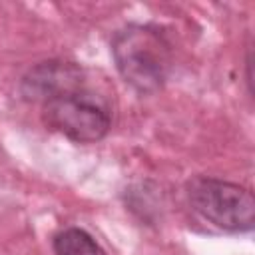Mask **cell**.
Returning a JSON list of instances; mask_svg holds the SVG:
<instances>
[{"mask_svg": "<svg viewBox=\"0 0 255 255\" xmlns=\"http://www.w3.org/2000/svg\"><path fill=\"white\" fill-rule=\"evenodd\" d=\"M42 118L50 129L78 143L100 141L112 126L108 102L84 84L44 100Z\"/></svg>", "mask_w": 255, "mask_h": 255, "instance_id": "1", "label": "cell"}, {"mask_svg": "<svg viewBox=\"0 0 255 255\" xmlns=\"http://www.w3.org/2000/svg\"><path fill=\"white\" fill-rule=\"evenodd\" d=\"M112 52L122 78L139 92H155L169 70V48L145 26H128L116 34Z\"/></svg>", "mask_w": 255, "mask_h": 255, "instance_id": "2", "label": "cell"}, {"mask_svg": "<svg viewBox=\"0 0 255 255\" xmlns=\"http://www.w3.org/2000/svg\"><path fill=\"white\" fill-rule=\"evenodd\" d=\"M187 197L203 219L225 231H251L255 225V197L237 183L197 177L189 183Z\"/></svg>", "mask_w": 255, "mask_h": 255, "instance_id": "3", "label": "cell"}, {"mask_svg": "<svg viewBox=\"0 0 255 255\" xmlns=\"http://www.w3.org/2000/svg\"><path fill=\"white\" fill-rule=\"evenodd\" d=\"M54 253L56 255H106L104 249L96 243V239L78 227L64 229L54 237Z\"/></svg>", "mask_w": 255, "mask_h": 255, "instance_id": "4", "label": "cell"}]
</instances>
